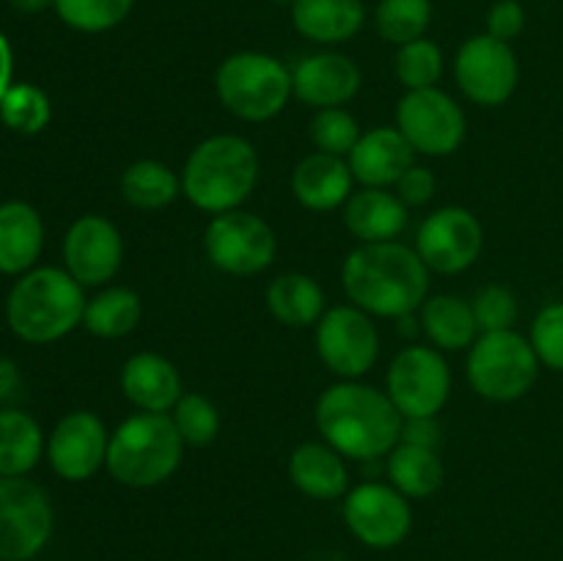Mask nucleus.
Returning <instances> with one entry per match:
<instances>
[{
	"instance_id": "nucleus-1",
	"label": "nucleus",
	"mask_w": 563,
	"mask_h": 561,
	"mask_svg": "<svg viewBox=\"0 0 563 561\" xmlns=\"http://www.w3.org/2000/svg\"><path fill=\"white\" fill-rule=\"evenodd\" d=\"M429 275L416 248L399 240L357 245L341 264L344 295L374 319H401L421 311L429 297Z\"/></svg>"
},
{
	"instance_id": "nucleus-2",
	"label": "nucleus",
	"mask_w": 563,
	"mask_h": 561,
	"mask_svg": "<svg viewBox=\"0 0 563 561\" xmlns=\"http://www.w3.org/2000/svg\"><path fill=\"white\" fill-rule=\"evenodd\" d=\"M313 421L328 446L357 462L385 460L401 443L405 416L390 396L361 380H341L319 394Z\"/></svg>"
},
{
	"instance_id": "nucleus-3",
	"label": "nucleus",
	"mask_w": 563,
	"mask_h": 561,
	"mask_svg": "<svg viewBox=\"0 0 563 561\" xmlns=\"http://www.w3.org/2000/svg\"><path fill=\"white\" fill-rule=\"evenodd\" d=\"M262 163L247 138L234 132L209 135L187 154L181 168V196L207 215L242 209L256 190Z\"/></svg>"
},
{
	"instance_id": "nucleus-4",
	"label": "nucleus",
	"mask_w": 563,
	"mask_h": 561,
	"mask_svg": "<svg viewBox=\"0 0 563 561\" xmlns=\"http://www.w3.org/2000/svg\"><path fill=\"white\" fill-rule=\"evenodd\" d=\"M86 286L64 267H33L11 284L5 295V322L20 341L33 346L55 344L86 317Z\"/></svg>"
},
{
	"instance_id": "nucleus-5",
	"label": "nucleus",
	"mask_w": 563,
	"mask_h": 561,
	"mask_svg": "<svg viewBox=\"0 0 563 561\" xmlns=\"http://www.w3.org/2000/svg\"><path fill=\"white\" fill-rule=\"evenodd\" d=\"M185 440L179 438L170 413H132L110 432V479L132 490L159 487L181 465Z\"/></svg>"
},
{
	"instance_id": "nucleus-6",
	"label": "nucleus",
	"mask_w": 563,
	"mask_h": 561,
	"mask_svg": "<svg viewBox=\"0 0 563 561\" xmlns=\"http://www.w3.org/2000/svg\"><path fill=\"white\" fill-rule=\"evenodd\" d=\"M214 91L231 116L251 124L275 119L295 97L289 66L258 50H240L220 61L214 72Z\"/></svg>"
},
{
	"instance_id": "nucleus-7",
	"label": "nucleus",
	"mask_w": 563,
	"mask_h": 561,
	"mask_svg": "<svg viewBox=\"0 0 563 561\" xmlns=\"http://www.w3.org/2000/svg\"><path fill=\"white\" fill-rule=\"evenodd\" d=\"M537 350L531 339L517 330H495L482 333L467 350L465 374L471 388L482 399L509 405L531 394L539 380Z\"/></svg>"
},
{
	"instance_id": "nucleus-8",
	"label": "nucleus",
	"mask_w": 563,
	"mask_h": 561,
	"mask_svg": "<svg viewBox=\"0 0 563 561\" xmlns=\"http://www.w3.org/2000/svg\"><path fill=\"white\" fill-rule=\"evenodd\" d=\"M203 253L209 264L225 275L251 278L273 267L278 240L273 226L245 209L214 215L203 231Z\"/></svg>"
},
{
	"instance_id": "nucleus-9",
	"label": "nucleus",
	"mask_w": 563,
	"mask_h": 561,
	"mask_svg": "<svg viewBox=\"0 0 563 561\" xmlns=\"http://www.w3.org/2000/svg\"><path fill=\"white\" fill-rule=\"evenodd\" d=\"M55 509L44 487L25 476L0 479V561H31L47 548Z\"/></svg>"
},
{
	"instance_id": "nucleus-10",
	"label": "nucleus",
	"mask_w": 563,
	"mask_h": 561,
	"mask_svg": "<svg viewBox=\"0 0 563 561\" xmlns=\"http://www.w3.org/2000/svg\"><path fill=\"white\" fill-rule=\"evenodd\" d=\"M385 394L405 418L438 416L451 396V369L432 344L399 350L385 374Z\"/></svg>"
},
{
	"instance_id": "nucleus-11",
	"label": "nucleus",
	"mask_w": 563,
	"mask_h": 561,
	"mask_svg": "<svg viewBox=\"0 0 563 561\" xmlns=\"http://www.w3.org/2000/svg\"><path fill=\"white\" fill-rule=\"evenodd\" d=\"M396 130L423 157H449L462 146L467 119L462 105L443 88L407 91L396 105Z\"/></svg>"
},
{
	"instance_id": "nucleus-12",
	"label": "nucleus",
	"mask_w": 563,
	"mask_h": 561,
	"mask_svg": "<svg viewBox=\"0 0 563 561\" xmlns=\"http://www.w3.org/2000/svg\"><path fill=\"white\" fill-rule=\"evenodd\" d=\"M317 355L339 380H361L379 358V330L372 314L352 306H330L313 333Z\"/></svg>"
},
{
	"instance_id": "nucleus-13",
	"label": "nucleus",
	"mask_w": 563,
	"mask_h": 561,
	"mask_svg": "<svg viewBox=\"0 0 563 561\" xmlns=\"http://www.w3.org/2000/svg\"><path fill=\"white\" fill-rule=\"evenodd\" d=\"M454 80L465 99L482 108H498L509 102L520 82V61L509 42L478 33L454 55Z\"/></svg>"
},
{
	"instance_id": "nucleus-14",
	"label": "nucleus",
	"mask_w": 563,
	"mask_h": 561,
	"mask_svg": "<svg viewBox=\"0 0 563 561\" xmlns=\"http://www.w3.org/2000/svg\"><path fill=\"white\" fill-rule=\"evenodd\" d=\"M344 522L366 548H399L412 531L410 498L388 482H363L344 495Z\"/></svg>"
},
{
	"instance_id": "nucleus-15",
	"label": "nucleus",
	"mask_w": 563,
	"mask_h": 561,
	"mask_svg": "<svg viewBox=\"0 0 563 561\" xmlns=\"http://www.w3.org/2000/svg\"><path fill=\"white\" fill-rule=\"evenodd\" d=\"M416 251L438 275H460L478 262L484 251V226L471 209L440 207L423 218L416 234Z\"/></svg>"
},
{
	"instance_id": "nucleus-16",
	"label": "nucleus",
	"mask_w": 563,
	"mask_h": 561,
	"mask_svg": "<svg viewBox=\"0 0 563 561\" xmlns=\"http://www.w3.org/2000/svg\"><path fill=\"white\" fill-rule=\"evenodd\" d=\"M64 270L86 289L108 286L124 264V237L104 215H80L66 229Z\"/></svg>"
},
{
	"instance_id": "nucleus-17",
	"label": "nucleus",
	"mask_w": 563,
	"mask_h": 561,
	"mask_svg": "<svg viewBox=\"0 0 563 561\" xmlns=\"http://www.w3.org/2000/svg\"><path fill=\"white\" fill-rule=\"evenodd\" d=\"M110 432L102 418L91 410H71L47 435L49 468L64 482H88L97 476L108 460Z\"/></svg>"
},
{
	"instance_id": "nucleus-18",
	"label": "nucleus",
	"mask_w": 563,
	"mask_h": 561,
	"mask_svg": "<svg viewBox=\"0 0 563 561\" xmlns=\"http://www.w3.org/2000/svg\"><path fill=\"white\" fill-rule=\"evenodd\" d=\"M361 66L344 53L319 50L306 55L291 69V91L313 110L344 108L361 91Z\"/></svg>"
},
{
	"instance_id": "nucleus-19",
	"label": "nucleus",
	"mask_w": 563,
	"mask_h": 561,
	"mask_svg": "<svg viewBox=\"0 0 563 561\" xmlns=\"http://www.w3.org/2000/svg\"><path fill=\"white\" fill-rule=\"evenodd\" d=\"M119 385L124 399L141 413H170L181 399V374L159 352H135L121 366Z\"/></svg>"
},
{
	"instance_id": "nucleus-20",
	"label": "nucleus",
	"mask_w": 563,
	"mask_h": 561,
	"mask_svg": "<svg viewBox=\"0 0 563 561\" xmlns=\"http://www.w3.org/2000/svg\"><path fill=\"white\" fill-rule=\"evenodd\" d=\"M352 176L363 187H394L410 165H416V148L396 127H374L346 157Z\"/></svg>"
},
{
	"instance_id": "nucleus-21",
	"label": "nucleus",
	"mask_w": 563,
	"mask_h": 561,
	"mask_svg": "<svg viewBox=\"0 0 563 561\" xmlns=\"http://www.w3.org/2000/svg\"><path fill=\"white\" fill-rule=\"evenodd\" d=\"M291 193L297 204L311 212H333L344 209L355 193V176L344 157L311 152L291 170Z\"/></svg>"
},
{
	"instance_id": "nucleus-22",
	"label": "nucleus",
	"mask_w": 563,
	"mask_h": 561,
	"mask_svg": "<svg viewBox=\"0 0 563 561\" xmlns=\"http://www.w3.org/2000/svg\"><path fill=\"white\" fill-rule=\"evenodd\" d=\"M344 226L361 245L390 242L410 223V207L388 187H361L341 209Z\"/></svg>"
},
{
	"instance_id": "nucleus-23",
	"label": "nucleus",
	"mask_w": 563,
	"mask_h": 561,
	"mask_svg": "<svg viewBox=\"0 0 563 561\" xmlns=\"http://www.w3.org/2000/svg\"><path fill=\"white\" fill-rule=\"evenodd\" d=\"M289 479L313 501H335L350 493V465L324 440L300 443L289 457Z\"/></svg>"
},
{
	"instance_id": "nucleus-24",
	"label": "nucleus",
	"mask_w": 563,
	"mask_h": 561,
	"mask_svg": "<svg viewBox=\"0 0 563 561\" xmlns=\"http://www.w3.org/2000/svg\"><path fill=\"white\" fill-rule=\"evenodd\" d=\"M44 251V220L27 201L0 204V275H25Z\"/></svg>"
},
{
	"instance_id": "nucleus-25",
	"label": "nucleus",
	"mask_w": 563,
	"mask_h": 561,
	"mask_svg": "<svg viewBox=\"0 0 563 561\" xmlns=\"http://www.w3.org/2000/svg\"><path fill=\"white\" fill-rule=\"evenodd\" d=\"M291 22L297 33L313 44H344L355 38L366 25L363 0H295Z\"/></svg>"
},
{
	"instance_id": "nucleus-26",
	"label": "nucleus",
	"mask_w": 563,
	"mask_h": 561,
	"mask_svg": "<svg viewBox=\"0 0 563 561\" xmlns=\"http://www.w3.org/2000/svg\"><path fill=\"white\" fill-rule=\"evenodd\" d=\"M418 314H421L418 324L427 333L429 344L438 346L440 352L471 350L473 341L482 336L471 300L460 295H449V292L429 295Z\"/></svg>"
},
{
	"instance_id": "nucleus-27",
	"label": "nucleus",
	"mask_w": 563,
	"mask_h": 561,
	"mask_svg": "<svg viewBox=\"0 0 563 561\" xmlns=\"http://www.w3.org/2000/svg\"><path fill=\"white\" fill-rule=\"evenodd\" d=\"M267 308L286 328H317L328 311L324 289L306 273H284L269 280Z\"/></svg>"
},
{
	"instance_id": "nucleus-28",
	"label": "nucleus",
	"mask_w": 563,
	"mask_h": 561,
	"mask_svg": "<svg viewBox=\"0 0 563 561\" xmlns=\"http://www.w3.org/2000/svg\"><path fill=\"white\" fill-rule=\"evenodd\" d=\"M47 449L36 418L16 407L0 410V479L27 476Z\"/></svg>"
},
{
	"instance_id": "nucleus-29",
	"label": "nucleus",
	"mask_w": 563,
	"mask_h": 561,
	"mask_svg": "<svg viewBox=\"0 0 563 561\" xmlns=\"http://www.w3.org/2000/svg\"><path fill=\"white\" fill-rule=\"evenodd\" d=\"M385 473L388 484H394L405 498L421 501L443 487L445 468L438 449H421V446L399 443L385 457Z\"/></svg>"
},
{
	"instance_id": "nucleus-30",
	"label": "nucleus",
	"mask_w": 563,
	"mask_h": 561,
	"mask_svg": "<svg viewBox=\"0 0 563 561\" xmlns=\"http://www.w3.org/2000/svg\"><path fill=\"white\" fill-rule=\"evenodd\" d=\"M119 190L130 207L157 212L181 196V176L159 160H137L124 168Z\"/></svg>"
},
{
	"instance_id": "nucleus-31",
	"label": "nucleus",
	"mask_w": 563,
	"mask_h": 561,
	"mask_svg": "<svg viewBox=\"0 0 563 561\" xmlns=\"http://www.w3.org/2000/svg\"><path fill=\"white\" fill-rule=\"evenodd\" d=\"M143 300L130 286H104L86 302L82 328L97 339H124L141 324Z\"/></svg>"
},
{
	"instance_id": "nucleus-32",
	"label": "nucleus",
	"mask_w": 563,
	"mask_h": 561,
	"mask_svg": "<svg viewBox=\"0 0 563 561\" xmlns=\"http://www.w3.org/2000/svg\"><path fill=\"white\" fill-rule=\"evenodd\" d=\"M432 14V0H379L374 11V28L385 42L401 47L427 36Z\"/></svg>"
},
{
	"instance_id": "nucleus-33",
	"label": "nucleus",
	"mask_w": 563,
	"mask_h": 561,
	"mask_svg": "<svg viewBox=\"0 0 563 561\" xmlns=\"http://www.w3.org/2000/svg\"><path fill=\"white\" fill-rule=\"evenodd\" d=\"M49 119H53V102H49L47 91L33 82H14L0 99V121L11 132L38 135L42 130H47Z\"/></svg>"
},
{
	"instance_id": "nucleus-34",
	"label": "nucleus",
	"mask_w": 563,
	"mask_h": 561,
	"mask_svg": "<svg viewBox=\"0 0 563 561\" xmlns=\"http://www.w3.org/2000/svg\"><path fill=\"white\" fill-rule=\"evenodd\" d=\"M66 28L77 33H104L119 28L135 9V0H53Z\"/></svg>"
},
{
	"instance_id": "nucleus-35",
	"label": "nucleus",
	"mask_w": 563,
	"mask_h": 561,
	"mask_svg": "<svg viewBox=\"0 0 563 561\" xmlns=\"http://www.w3.org/2000/svg\"><path fill=\"white\" fill-rule=\"evenodd\" d=\"M445 58L443 50L432 38H416L396 50L394 72L407 91H421V88H434L443 77Z\"/></svg>"
},
{
	"instance_id": "nucleus-36",
	"label": "nucleus",
	"mask_w": 563,
	"mask_h": 561,
	"mask_svg": "<svg viewBox=\"0 0 563 561\" xmlns=\"http://www.w3.org/2000/svg\"><path fill=\"white\" fill-rule=\"evenodd\" d=\"M174 427L185 446L192 449H203V446L214 443L220 435V410L209 396L198 394V391H185L176 407L170 410Z\"/></svg>"
},
{
	"instance_id": "nucleus-37",
	"label": "nucleus",
	"mask_w": 563,
	"mask_h": 561,
	"mask_svg": "<svg viewBox=\"0 0 563 561\" xmlns=\"http://www.w3.org/2000/svg\"><path fill=\"white\" fill-rule=\"evenodd\" d=\"M308 135L317 152L333 154V157H350L355 143L361 141V124L346 108L317 110L308 127Z\"/></svg>"
},
{
	"instance_id": "nucleus-38",
	"label": "nucleus",
	"mask_w": 563,
	"mask_h": 561,
	"mask_svg": "<svg viewBox=\"0 0 563 561\" xmlns=\"http://www.w3.org/2000/svg\"><path fill=\"white\" fill-rule=\"evenodd\" d=\"M473 314L482 333H495V330H515L520 319V302L509 286L489 284L478 289L471 300Z\"/></svg>"
},
{
	"instance_id": "nucleus-39",
	"label": "nucleus",
	"mask_w": 563,
	"mask_h": 561,
	"mask_svg": "<svg viewBox=\"0 0 563 561\" xmlns=\"http://www.w3.org/2000/svg\"><path fill=\"white\" fill-rule=\"evenodd\" d=\"M531 344L542 366L563 374V302H550L533 317Z\"/></svg>"
},
{
	"instance_id": "nucleus-40",
	"label": "nucleus",
	"mask_w": 563,
	"mask_h": 561,
	"mask_svg": "<svg viewBox=\"0 0 563 561\" xmlns=\"http://www.w3.org/2000/svg\"><path fill=\"white\" fill-rule=\"evenodd\" d=\"M394 193L405 201V207H427L438 193V176L432 168L416 163L401 174V179L394 185Z\"/></svg>"
},
{
	"instance_id": "nucleus-41",
	"label": "nucleus",
	"mask_w": 563,
	"mask_h": 561,
	"mask_svg": "<svg viewBox=\"0 0 563 561\" xmlns=\"http://www.w3.org/2000/svg\"><path fill=\"white\" fill-rule=\"evenodd\" d=\"M526 28V9L520 0H498L487 11V33L500 42H515Z\"/></svg>"
},
{
	"instance_id": "nucleus-42",
	"label": "nucleus",
	"mask_w": 563,
	"mask_h": 561,
	"mask_svg": "<svg viewBox=\"0 0 563 561\" xmlns=\"http://www.w3.org/2000/svg\"><path fill=\"white\" fill-rule=\"evenodd\" d=\"M401 443L421 446V449H438L440 446L438 416L405 418V424H401Z\"/></svg>"
},
{
	"instance_id": "nucleus-43",
	"label": "nucleus",
	"mask_w": 563,
	"mask_h": 561,
	"mask_svg": "<svg viewBox=\"0 0 563 561\" xmlns=\"http://www.w3.org/2000/svg\"><path fill=\"white\" fill-rule=\"evenodd\" d=\"M11 86H14V50H11L5 33L0 31V99Z\"/></svg>"
},
{
	"instance_id": "nucleus-44",
	"label": "nucleus",
	"mask_w": 563,
	"mask_h": 561,
	"mask_svg": "<svg viewBox=\"0 0 563 561\" xmlns=\"http://www.w3.org/2000/svg\"><path fill=\"white\" fill-rule=\"evenodd\" d=\"M20 366L14 361H9V358H0V402L11 399L20 391Z\"/></svg>"
},
{
	"instance_id": "nucleus-45",
	"label": "nucleus",
	"mask_w": 563,
	"mask_h": 561,
	"mask_svg": "<svg viewBox=\"0 0 563 561\" xmlns=\"http://www.w3.org/2000/svg\"><path fill=\"white\" fill-rule=\"evenodd\" d=\"M11 6H14L16 11H25V14H36V11L53 6V0H11Z\"/></svg>"
},
{
	"instance_id": "nucleus-46",
	"label": "nucleus",
	"mask_w": 563,
	"mask_h": 561,
	"mask_svg": "<svg viewBox=\"0 0 563 561\" xmlns=\"http://www.w3.org/2000/svg\"><path fill=\"white\" fill-rule=\"evenodd\" d=\"M273 3L275 6H289V9H291V6H295V0H273Z\"/></svg>"
}]
</instances>
